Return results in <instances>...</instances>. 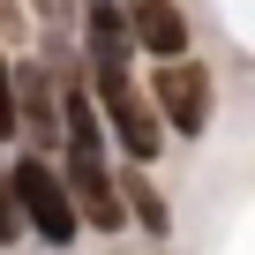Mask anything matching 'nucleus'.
<instances>
[{"mask_svg":"<svg viewBox=\"0 0 255 255\" xmlns=\"http://www.w3.org/2000/svg\"><path fill=\"white\" fill-rule=\"evenodd\" d=\"M90 75V105H98V128L128 150V165H150L158 158V143H165V128H158V113H150V98L135 90V75H128V60H98V68H83Z\"/></svg>","mask_w":255,"mask_h":255,"instance_id":"1","label":"nucleus"},{"mask_svg":"<svg viewBox=\"0 0 255 255\" xmlns=\"http://www.w3.org/2000/svg\"><path fill=\"white\" fill-rule=\"evenodd\" d=\"M0 188H8V203H15V225H30L38 240H53V248H75V210H68V188H60V165L53 158H15L8 173H0Z\"/></svg>","mask_w":255,"mask_h":255,"instance_id":"2","label":"nucleus"},{"mask_svg":"<svg viewBox=\"0 0 255 255\" xmlns=\"http://www.w3.org/2000/svg\"><path fill=\"white\" fill-rule=\"evenodd\" d=\"M143 98H150L158 128H180V135H203V128L218 120V75H210V60H165Z\"/></svg>","mask_w":255,"mask_h":255,"instance_id":"3","label":"nucleus"},{"mask_svg":"<svg viewBox=\"0 0 255 255\" xmlns=\"http://www.w3.org/2000/svg\"><path fill=\"white\" fill-rule=\"evenodd\" d=\"M60 188H68L75 225H90V233H128V210H120V188H113L105 158H68V165H60Z\"/></svg>","mask_w":255,"mask_h":255,"instance_id":"4","label":"nucleus"},{"mask_svg":"<svg viewBox=\"0 0 255 255\" xmlns=\"http://www.w3.org/2000/svg\"><path fill=\"white\" fill-rule=\"evenodd\" d=\"M120 23H128V45H143V53H158V68L165 60H188V15H180V0H128L120 8Z\"/></svg>","mask_w":255,"mask_h":255,"instance_id":"5","label":"nucleus"},{"mask_svg":"<svg viewBox=\"0 0 255 255\" xmlns=\"http://www.w3.org/2000/svg\"><path fill=\"white\" fill-rule=\"evenodd\" d=\"M8 90H15V120H30L38 135H53V120H60V90L38 60H15L8 68Z\"/></svg>","mask_w":255,"mask_h":255,"instance_id":"6","label":"nucleus"},{"mask_svg":"<svg viewBox=\"0 0 255 255\" xmlns=\"http://www.w3.org/2000/svg\"><path fill=\"white\" fill-rule=\"evenodd\" d=\"M113 188H120L128 225H143L150 240H165V233H173V210H165V195H158V180H150V173H135V165H128V173H113Z\"/></svg>","mask_w":255,"mask_h":255,"instance_id":"7","label":"nucleus"},{"mask_svg":"<svg viewBox=\"0 0 255 255\" xmlns=\"http://www.w3.org/2000/svg\"><path fill=\"white\" fill-rule=\"evenodd\" d=\"M38 15H45V38H68L75 30V0H38Z\"/></svg>","mask_w":255,"mask_h":255,"instance_id":"8","label":"nucleus"},{"mask_svg":"<svg viewBox=\"0 0 255 255\" xmlns=\"http://www.w3.org/2000/svg\"><path fill=\"white\" fill-rule=\"evenodd\" d=\"M0 135H15V90H8V53H0Z\"/></svg>","mask_w":255,"mask_h":255,"instance_id":"9","label":"nucleus"},{"mask_svg":"<svg viewBox=\"0 0 255 255\" xmlns=\"http://www.w3.org/2000/svg\"><path fill=\"white\" fill-rule=\"evenodd\" d=\"M15 233H23L15 225V203H8V188H0V248H15Z\"/></svg>","mask_w":255,"mask_h":255,"instance_id":"10","label":"nucleus"}]
</instances>
